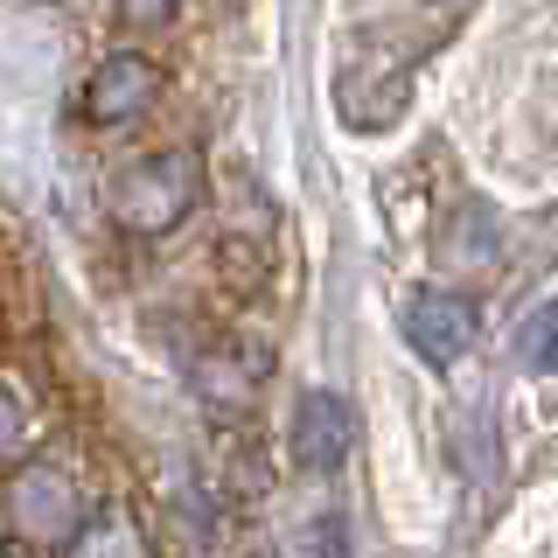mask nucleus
<instances>
[{
    "instance_id": "f8f14e48",
    "label": "nucleus",
    "mask_w": 558,
    "mask_h": 558,
    "mask_svg": "<svg viewBox=\"0 0 558 558\" xmlns=\"http://www.w3.org/2000/svg\"><path fill=\"white\" fill-rule=\"evenodd\" d=\"M433 8H461V0H433Z\"/></svg>"
},
{
    "instance_id": "f03ea898",
    "label": "nucleus",
    "mask_w": 558,
    "mask_h": 558,
    "mask_svg": "<svg viewBox=\"0 0 558 558\" xmlns=\"http://www.w3.org/2000/svg\"><path fill=\"white\" fill-rule=\"evenodd\" d=\"M8 523L14 537H28V545H70L84 523V496L77 482L57 475V468H28V475H14L8 488Z\"/></svg>"
},
{
    "instance_id": "6e6552de",
    "label": "nucleus",
    "mask_w": 558,
    "mask_h": 558,
    "mask_svg": "<svg viewBox=\"0 0 558 558\" xmlns=\"http://www.w3.org/2000/svg\"><path fill=\"white\" fill-rule=\"evenodd\" d=\"M453 252H461L468 266H482V258L496 252V223H488L482 209H468V223H461V244H453Z\"/></svg>"
},
{
    "instance_id": "0eeeda50",
    "label": "nucleus",
    "mask_w": 558,
    "mask_h": 558,
    "mask_svg": "<svg viewBox=\"0 0 558 558\" xmlns=\"http://www.w3.org/2000/svg\"><path fill=\"white\" fill-rule=\"evenodd\" d=\"M523 363L531 371H558V301H545L523 328Z\"/></svg>"
},
{
    "instance_id": "1a4fd4ad",
    "label": "nucleus",
    "mask_w": 558,
    "mask_h": 558,
    "mask_svg": "<svg viewBox=\"0 0 558 558\" xmlns=\"http://www.w3.org/2000/svg\"><path fill=\"white\" fill-rule=\"evenodd\" d=\"M22 433H28V418H22V405H14V391L0 384V453L22 447Z\"/></svg>"
},
{
    "instance_id": "20e7f679",
    "label": "nucleus",
    "mask_w": 558,
    "mask_h": 558,
    "mask_svg": "<svg viewBox=\"0 0 558 558\" xmlns=\"http://www.w3.org/2000/svg\"><path fill=\"white\" fill-rule=\"evenodd\" d=\"M154 84H161V77H154L147 57H133V49H126V57H105L92 70V84H84V112H92L98 126H126L133 112L154 105Z\"/></svg>"
},
{
    "instance_id": "9b49d317",
    "label": "nucleus",
    "mask_w": 558,
    "mask_h": 558,
    "mask_svg": "<svg viewBox=\"0 0 558 558\" xmlns=\"http://www.w3.org/2000/svg\"><path fill=\"white\" fill-rule=\"evenodd\" d=\"M314 551H322V558H349V537H342V523H336V517L314 531Z\"/></svg>"
},
{
    "instance_id": "9d476101",
    "label": "nucleus",
    "mask_w": 558,
    "mask_h": 558,
    "mask_svg": "<svg viewBox=\"0 0 558 558\" xmlns=\"http://www.w3.org/2000/svg\"><path fill=\"white\" fill-rule=\"evenodd\" d=\"M119 14H126L133 28H154V22H168V14H174V0H119Z\"/></svg>"
},
{
    "instance_id": "423d86ee",
    "label": "nucleus",
    "mask_w": 558,
    "mask_h": 558,
    "mask_svg": "<svg viewBox=\"0 0 558 558\" xmlns=\"http://www.w3.org/2000/svg\"><path fill=\"white\" fill-rule=\"evenodd\" d=\"M70 558H147V545H140V531L126 517H98V523H77Z\"/></svg>"
},
{
    "instance_id": "7ed1b4c3",
    "label": "nucleus",
    "mask_w": 558,
    "mask_h": 558,
    "mask_svg": "<svg viewBox=\"0 0 558 558\" xmlns=\"http://www.w3.org/2000/svg\"><path fill=\"white\" fill-rule=\"evenodd\" d=\"M405 342L426 363H453L475 342V307H468L461 293H412L405 301Z\"/></svg>"
},
{
    "instance_id": "39448f33",
    "label": "nucleus",
    "mask_w": 558,
    "mask_h": 558,
    "mask_svg": "<svg viewBox=\"0 0 558 558\" xmlns=\"http://www.w3.org/2000/svg\"><path fill=\"white\" fill-rule=\"evenodd\" d=\"M349 447V405L336 391H307L301 398V418H293V453H301V468H336Z\"/></svg>"
},
{
    "instance_id": "f257e3e1",
    "label": "nucleus",
    "mask_w": 558,
    "mask_h": 558,
    "mask_svg": "<svg viewBox=\"0 0 558 558\" xmlns=\"http://www.w3.org/2000/svg\"><path fill=\"white\" fill-rule=\"evenodd\" d=\"M189 203H203V161L196 147H161L147 161H133L112 189V209L126 231H168L189 217Z\"/></svg>"
}]
</instances>
